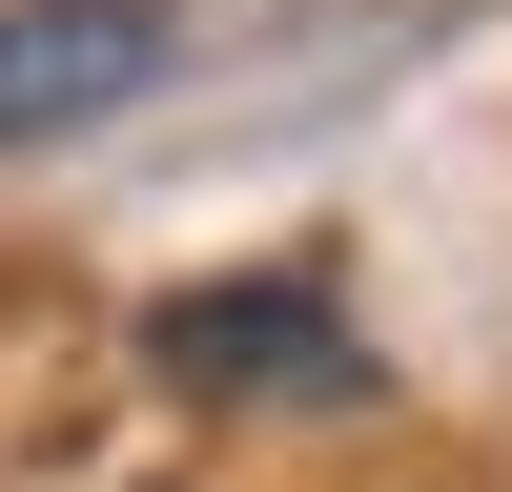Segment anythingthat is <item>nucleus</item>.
<instances>
[{
  "instance_id": "nucleus-1",
  "label": "nucleus",
  "mask_w": 512,
  "mask_h": 492,
  "mask_svg": "<svg viewBox=\"0 0 512 492\" xmlns=\"http://www.w3.org/2000/svg\"><path fill=\"white\" fill-rule=\"evenodd\" d=\"M164 369L185 390H349V328L308 287H205V308H164Z\"/></svg>"
},
{
  "instance_id": "nucleus-2",
  "label": "nucleus",
  "mask_w": 512,
  "mask_h": 492,
  "mask_svg": "<svg viewBox=\"0 0 512 492\" xmlns=\"http://www.w3.org/2000/svg\"><path fill=\"white\" fill-rule=\"evenodd\" d=\"M144 62H164V21H144V0H41V21H0V144H21V123L123 103Z\"/></svg>"
}]
</instances>
